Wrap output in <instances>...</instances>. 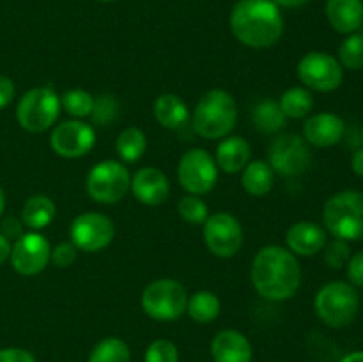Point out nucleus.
<instances>
[{
	"label": "nucleus",
	"mask_w": 363,
	"mask_h": 362,
	"mask_svg": "<svg viewBox=\"0 0 363 362\" xmlns=\"http://www.w3.org/2000/svg\"><path fill=\"white\" fill-rule=\"evenodd\" d=\"M250 275L255 291L272 302L294 297L301 284V268L296 256L280 245H266L255 254Z\"/></svg>",
	"instance_id": "f257e3e1"
},
{
	"label": "nucleus",
	"mask_w": 363,
	"mask_h": 362,
	"mask_svg": "<svg viewBox=\"0 0 363 362\" xmlns=\"http://www.w3.org/2000/svg\"><path fill=\"white\" fill-rule=\"evenodd\" d=\"M131 192L140 202L158 206L167 201L170 192L169 177L156 167H144L131 177Z\"/></svg>",
	"instance_id": "dca6fc26"
},
{
	"label": "nucleus",
	"mask_w": 363,
	"mask_h": 362,
	"mask_svg": "<svg viewBox=\"0 0 363 362\" xmlns=\"http://www.w3.org/2000/svg\"><path fill=\"white\" fill-rule=\"evenodd\" d=\"M0 362H35V358L23 348H4L0 350Z\"/></svg>",
	"instance_id": "4c0bfd02"
},
{
	"label": "nucleus",
	"mask_w": 363,
	"mask_h": 362,
	"mask_svg": "<svg viewBox=\"0 0 363 362\" xmlns=\"http://www.w3.org/2000/svg\"><path fill=\"white\" fill-rule=\"evenodd\" d=\"M85 187L92 201L101 202V204H113L128 194L131 187V177L123 162L103 160L89 170Z\"/></svg>",
	"instance_id": "6e6552de"
},
{
	"label": "nucleus",
	"mask_w": 363,
	"mask_h": 362,
	"mask_svg": "<svg viewBox=\"0 0 363 362\" xmlns=\"http://www.w3.org/2000/svg\"><path fill=\"white\" fill-rule=\"evenodd\" d=\"M142 309L156 322H174L186 312L188 293L176 279H158L149 284L140 298Z\"/></svg>",
	"instance_id": "0eeeda50"
},
{
	"label": "nucleus",
	"mask_w": 363,
	"mask_h": 362,
	"mask_svg": "<svg viewBox=\"0 0 363 362\" xmlns=\"http://www.w3.org/2000/svg\"><path fill=\"white\" fill-rule=\"evenodd\" d=\"M238 121V103L223 89H213L199 99L194 112V130L202 138H223L234 130Z\"/></svg>",
	"instance_id": "7ed1b4c3"
},
{
	"label": "nucleus",
	"mask_w": 363,
	"mask_h": 362,
	"mask_svg": "<svg viewBox=\"0 0 363 362\" xmlns=\"http://www.w3.org/2000/svg\"><path fill=\"white\" fill-rule=\"evenodd\" d=\"M89 362H131L130 346L119 337H105L92 348Z\"/></svg>",
	"instance_id": "c85d7f7f"
},
{
	"label": "nucleus",
	"mask_w": 363,
	"mask_h": 362,
	"mask_svg": "<svg viewBox=\"0 0 363 362\" xmlns=\"http://www.w3.org/2000/svg\"><path fill=\"white\" fill-rule=\"evenodd\" d=\"M117 114H119V102L112 94H101L94 98V109L91 114L94 124L106 126L116 121Z\"/></svg>",
	"instance_id": "473e14b6"
},
{
	"label": "nucleus",
	"mask_w": 363,
	"mask_h": 362,
	"mask_svg": "<svg viewBox=\"0 0 363 362\" xmlns=\"http://www.w3.org/2000/svg\"><path fill=\"white\" fill-rule=\"evenodd\" d=\"M311 160L312 155L307 141L296 133L279 135L268 148L269 167L280 176H300L308 169Z\"/></svg>",
	"instance_id": "1a4fd4ad"
},
{
	"label": "nucleus",
	"mask_w": 363,
	"mask_h": 362,
	"mask_svg": "<svg viewBox=\"0 0 363 362\" xmlns=\"http://www.w3.org/2000/svg\"><path fill=\"white\" fill-rule=\"evenodd\" d=\"M204 243L209 252L218 258H233L243 245V227L240 220L230 213L209 215L204 224Z\"/></svg>",
	"instance_id": "f8f14e48"
},
{
	"label": "nucleus",
	"mask_w": 363,
	"mask_h": 362,
	"mask_svg": "<svg viewBox=\"0 0 363 362\" xmlns=\"http://www.w3.org/2000/svg\"><path fill=\"white\" fill-rule=\"evenodd\" d=\"M298 78L312 91L332 92L342 84L344 70L339 60L330 53L308 52L298 64Z\"/></svg>",
	"instance_id": "9b49d317"
},
{
	"label": "nucleus",
	"mask_w": 363,
	"mask_h": 362,
	"mask_svg": "<svg viewBox=\"0 0 363 362\" xmlns=\"http://www.w3.org/2000/svg\"><path fill=\"white\" fill-rule=\"evenodd\" d=\"M77 256L78 248L71 241H62V243L55 245L52 248V258H50V261H53V265L59 266V268H67V266H71L77 261Z\"/></svg>",
	"instance_id": "c9c22d12"
},
{
	"label": "nucleus",
	"mask_w": 363,
	"mask_h": 362,
	"mask_svg": "<svg viewBox=\"0 0 363 362\" xmlns=\"http://www.w3.org/2000/svg\"><path fill=\"white\" fill-rule=\"evenodd\" d=\"M351 258V248L347 245V241L339 240V238H333L332 241H326L325 245V263L333 270H339L342 266L347 265Z\"/></svg>",
	"instance_id": "f704fd0d"
},
{
	"label": "nucleus",
	"mask_w": 363,
	"mask_h": 362,
	"mask_svg": "<svg viewBox=\"0 0 363 362\" xmlns=\"http://www.w3.org/2000/svg\"><path fill=\"white\" fill-rule=\"evenodd\" d=\"M273 183H275V172L264 160L248 162V165L243 169L241 185H243L245 192L254 197H264L266 194H269Z\"/></svg>",
	"instance_id": "5701e85b"
},
{
	"label": "nucleus",
	"mask_w": 363,
	"mask_h": 362,
	"mask_svg": "<svg viewBox=\"0 0 363 362\" xmlns=\"http://www.w3.org/2000/svg\"><path fill=\"white\" fill-rule=\"evenodd\" d=\"M60 96L52 85H41L25 92L16 106V119L23 130L41 133L53 126L60 114Z\"/></svg>",
	"instance_id": "423d86ee"
},
{
	"label": "nucleus",
	"mask_w": 363,
	"mask_h": 362,
	"mask_svg": "<svg viewBox=\"0 0 363 362\" xmlns=\"http://www.w3.org/2000/svg\"><path fill=\"white\" fill-rule=\"evenodd\" d=\"M96 144V131L91 124L82 121H64L53 128L50 135V146L53 153L62 158H80Z\"/></svg>",
	"instance_id": "2eb2a0df"
},
{
	"label": "nucleus",
	"mask_w": 363,
	"mask_h": 362,
	"mask_svg": "<svg viewBox=\"0 0 363 362\" xmlns=\"http://www.w3.org/2000/svg\"><path fill=\"white\" fill-rule=\"evenodd\" d=\"M287 248L294 256H314L326 245V231L319 224L301 220L287 229Z\"/></svg>",
	"instance_id": "a211bd4d"
},
{
	"label": "nucleus",
	"mask_w": 363,
	"mask_h": 362,
	"mask_svg": "<svg viewBox=\"0 0 363 362\" xmlns=\"http://www.w3.org/2000/svg\"><path fill=\"white\" fill-rule=\"evenodd\" d=\"M60 106L77 119L89 117L94 109V96L85 89H71L60 96Z\"/></svg>",
	"instance_id": "c756f323"
},
{
	"label": "nucleus",
	"mask_w": 363,
	"mask_h": 362,
	"mask_svg": "<svg viewBox=\"0 0 363 362\" xmlns=\"http://www.w3.org/2000/svg\"><path fill=\"white\" fill-rule=\"evenodd\" d=\"M347 279L353 286H363V251L351 256L347 261Z\"/></svg>",
	"instance_id": "e433bc0d"
},
{
	"label": "nucleus",
	"mask_w": 363,
	"mask_h": 362,
	"mask_svg": "<svg viewBox=\"0 0 363 362\" xmlns=\"http://www.w3.org/2000/svg\"><path fill=\"white\" fill-rule=\"evenodd\" d=\"M220 309H222L220 298L213 291H197L188 297L186 312L195 323L206 325V323L215 322L220 314Z\"/></svg>",
	"instance_id": "393cba45"
},
{
	"label": "nucleus",
	"mask_w": 363,
	"mask_h": 362,
	"mask_svg": "<svg viewBox=\"0 0 363 362\" xmlns=\"http://www.w3.org/2000/svg\"><path fill=\"white\" fill-rule=\"evenodd\" d=\"M177 212H179L181 219L186 220L188 224H194V226H199V224H204L209 216L208 204L202 201L199 195H184L183 199L177 204Z\"/></svg>",
	"instance_id": "2f4dec72"
},
{
	"label": "nucleus",
	"mask_w": 363,
	"mask_h": 362,
	"mask_svg": "<svg viewBox=\"0 0 363 362\" xmlns=\"http://www.w3.org/2000/svg\"><path fill=\"white\" fill-rule=\"evenodd\" d=\"M177 180L188 194L204 195L211 192L218 181V165L206 149H190L181 156Z\"/></svg>",
	"instance_id": "9d476101"
},
{
	"label": "nucleus",
	"mask_w": 363,
	"mask_h": 362,
	"mask_svg": "<svg viewBox=\"0 0 363 362\" xmlns=\"http://www.w3.org/2000/svg\"><path fill=\"white\" fill-rule=\"evenodd\" d=\"M250 144L240 135L223 138L216 148V165L227 174H238L250 162Z\"/></svg>",
	"instance_id": "412c9836"
},
{
	"label": "nucleus",
	"mask_w": 363,
	"mask_h": 362,
	"mask_svg": "<svg viewBox=\"0 0 363 362\" xmlns=\"http://www.w3.org/2000/svg\"><path fill=\"white\" fill-rule=\"evenodd\" d=\"M252 121H254L255 130L264 135L277 133L287 124L286 114L282 112L279 103L273 102V99H264V102L259 103L252 114Z\"/></svg>",
	"instance_id": "a878e982"
},
{
	"label": "nucleus",
	"mask_w": 363,
	"mask_h": 362,
	"mask_svg": "<svg viewBox=\"0 0 363 362\" xmlns=\"http://www.w3.org/2000/svg\"><path fill=\"white\" fill-rule=\"evenodd\" d=\"M155 112L156 121L162 124L167 130H177V128L183 126L188 119V106L183 99L177 94L172 92H167L156 98L155 102Z\"/></svg>",
	"instance_id": "4be33fe9"
},
{
	"label": "nucleus",
	"mask_w": 363,
	"mask_h": 362,
	"mask_svg": "<svg viewBox=\"0 0 363 362\" xmlns=\"http://www.w3.org/2000/svg\"><path fill=\"white\" fill-rule=\"evenodd\" d=\"M340 362H363V351H353V353L346 355Z\"/></svg>",
	"instance_id": "c03bdc74"
},
{
	"label": "nucleus",
	"mask_w": 363,
	"mask_h": 362,
	"mask_svg": "<svg viewBox=\"0 0 363 362\" xmlns=\"http://www.w3.org/2000/svg\"><path fill=\"white\" fill-rule=\"evenodd\" d=\"M252 344L245 334L238 330H222L211 343V357L215 362H252Z\"/></svg>",
	"instance_id": "6ab92c4d"
},
{
	"label": "nucleus",
	"mask_w": 363,
	"mask_h": 362,
	"mask_svg": "<svg viewBox=\"0 0 363 362\" xmlns=\"http://www.w3.org/2000/svg\"><path fill=\"white\" fill-rule=\"evenodd\" d=\"M339 62L351 71L363 70V34L354 32L344 39L339 48Z\"/></svg>",
	"instance_id": "7c9ffc66"
},
{
	"label": "nucleus",
	"mask_w": 363,
	"mask_h": 362,
	"mask_svg": "<svg viewBox=\"0 0 363 362\" xmlns=\"http://www.w3.org/2000/svg\"><path fill=\"white\" fill-rule=\"evenodd\" d=\"M144 362H179V350L169 339H156L145 350Z\"/></svg>",
	"instance_id": "72a5a7b5"
},
{
	"label": "nucleus",
	"mask_w": 363,
	"mask_h": 362,
	"mask_svg": "<svg viewBox=\"0 0 363 362\" xmlns=\"http://www.w3.org/2000/svg\"><path fill=\"white\" fill-rule=\"evenodd\" d=\"M99 2H113V0H99Z\"/></svg>",
	"instance_id": "49530a36"
},
{
	"label": "nucleus",
	"mask_w": 363,
	"mask_h": 362,
	"mask_svg": "<svg viewBox=\"0 0 363 362\" xmlns=\"http://www.w3.org/2000/svg\"><path fill=\"white\" fill-rule=\"evenodd\" d=\"M230 31L250 48H268L282 38V13L272 0H240L230 13Z\"/></svg>",
	"instance_id": "f03ea898"
},
{
	"label": "nucleus",
	"mask_w": 363,
	"mask_h": 362,
	"mask_svg": "<svg viewBox=\"0 0 363 362\" xmlns=\"http://www.w3.org/2000/svg\"><path fill=\"white\" fill-rule=\"evenodd\" d=\"M362 138H363V131H362Z\"/></svg>",
	"instance_id": "de8ad7c7"
},
{
	"label": "nucleus",
	"mask_w": 363,
	"mask_h": 362,
	"mask_svg": "<svg viewBox=\"0 0 363 362\" xmlns=\"http://www.w3.org/2000/svg\"><path fill=\"white\" fill-rule=\"evenodd\" d=\"M147 148V138L138 128H124L116 141V151L119 158L126 163H133L142 158Z\"/></svg>",
	"instance_id": "bb28decb"
},
{
	"label": "nucleus",
	"mask_w": 363,
	"mask_h": 362,
	"mask_svg": "<svg viewBox=\"0 0 363 362\" xmlns=\"http://www.w3.org/2000/svg\"><path fill=\"white\" fill-rule=\"evenodd\" d=\"M344 121L337 114L321 112L311 116L303 124V138L315 148H330L342 138Z\"/></svg>",
	"instance_id": "f3484780"
},
{
	"label": "nucleus",
	"mask_w": 363,
	"mask_h": 362,
	"mask_svg": "<svg viewBox=\"0 0 363 362\" xmlns=\"http://www.w3.org/2000/svg\"><path fill=\"white\" fill-rule=\"evenodd\" d=\"M55 219V202L48 195H32L21 209V222L32 231L45 229Z\"/></svg>",
	"instance_id": "b1692460"
},
{
	"label": "nucleus",
	"mask_w": 363,
	"mask_h": 362,
	"mask_svg": "<svg viewBox=\"0 0 363 362\" xmlns=\"http://www.w3.org/2000/svg\"><path fill=\"white\" fill-rule=\"evenodd\" d=\"M351 167H353V172L358 174V176H363V149H358L353 155V160H351Z\"/></svg>",
	"instance_id": "a19ab883"
},
{
	"label": "nucleus",
	"mask_w": 363,
	"mask_h": 362,
	"mask_svg": "<svg viewBox=\"0 0 363 362\" xmlns=\"http://www.w3.org/2000/svg\"><path fill=\"white\" fill-rule=\"evenodd\" d=\"M116 236L113 222L103 213H82L71 222V243L82 252H99L108 247Z\"/></svg>",
	"instance_id": "ddd939ff"
},
{
	"label": "nucleus",
	"mask_w": 363,
	"mask_h": 362,
	"mask_svg": "<svg viewBox=\"0 0 363 362\" xmlns=\"http://www.w3.org/2000/svg\"><path fill=\"white\" fill-rule=\"evenodd\" d=\"M326 18L340 34H354L363 25L362 0H328Z\"/></svg>",
	"instance_id": "aec40b11"
},
{
	"label": "nucleus",
	"mask_w": 363,
	"mask_h": 362,
	"mask_svg": "<svg viewBox=\"0 0 363 362\" xmlns=\"http://www.w3.org/2000/svg\"><path fill=\"white\" fill-rule=\"evenodd\" d=\"M315 314L325 325L332 329L346 327L357 318L360 309V297L351 283L333 280L318 291L314 300Z\"/></svg>",
	"instance_id": "39448f33"
},
{
	"label": "nucleus",
	"mask_w": 363,
	"mask_h": 362,
	"mask_svg": "<svg viewBox=\"0 0 363 362\" xmlns=\"http://www.w3.org/2000/svg\"><path fill=\"white\" fill-rule=\"evenodd\" d=\"M272 2H275L279 7H300L308 0H272Z\"/></svg>",
	"instance_id": "37998d69"
},
{
	"label": "nucleus",
	"mask_w": 363,
	"mask_h": 362,
	"mask_svg": "<svg viewBox=\"0 0 363 362\" xmlns=\"http://www.w3.org/2000/svg\"><path fill=\"white\" fill-rule=\"evenodd\" d=\"M0 233L4 234V236L7 238V240H14L16 241L18 238L23 234V222H20L18 219H13V216H9V219H6L2 222V229H0Z\"/></svg>",
	"instance_id": "58836bf2"
},
{
	"label": "nucleus",
	"mask_w": 363,
	"mask_h": 362,
	"mask_svg": "<svg viewBox=\"0 0 363 362\" xmlns=\"http://www.w3.org/2000/svg\"><path fill=\"white\" fill-rule=\"evenodd\" d=\"M323 224L333 238L344 241L363 240V194L344 190L332 195L323 209Z\"/></svg>",
	"instance_id": "20e7f679"
},
{
	"label": "nucleus",
	"mask_w": 363,
	"mask_h": 362,
	"mask_svg": "<svg viewBox=\"0 0 363 362\" xmlns=\"http://www.w3.org/2000/svg\"><path fill=\"white\" fill-rule=\"evenodd\" d=\"M4 208H6V197H4V190L0 188V215L4 213Z\"/></svg>",
	"instance_id": "a18cd8bd"
},
{
	"label": "nucleus",
	"mask_w": 363,
	"mask_h": 362,
	"mask_svg": "<svg viewBox=\"0 0 363 362\" xmlns=\"http://www.w3.org/2000/svg\"><path fill=\"white\" fill-rule=\"evenodd\" d=\"M11 265L20 275H38L48 266L52 247L41 233H23L11 247Z\"/></svg>",
	"instance_id": "4468645a"
},
{
	"label": "nucleus",
	"mask_w": 363,
	"mask_h": 362,
	"mask_svg": "<svg viewBox=\"0 0 363 362\" xmlns=\"http://www.w3.org/2000/svg\"><path fill=\"white\" fill-rule=\"evenodd\" d=\"M11 256V241L0 233V265Z\"/></svg>",
	"instance_id": "79ce46f5"
},
{
	"label": "nucleus",
	"mask_w": 363,
	"mask_h": 362,
	"mask_svg": "<svg viewBox=\"0 0 363 362\" xmlns=\"http://www.w3.org/2000/svg\"><path fill=\"white\" fill-rule=\"evenodd\" d=\"M279 105L287 119H301V117L311 114L312 106H314V98H312L308 89L291 87L284 92Z\"/></svg>",
	"instance_id": "cd10ccee"
},
{
	"label": "nucleus",
	"mask_w": 363,
	"mask_h": 362,
	"mask_svg": "<svg viewBox=\"0 0 363 362\" xmlns=\"http://www.w3.org/2000/svg\"><path fill=\"white\" fill-rule=\"evenodd\" d=\"M14 98V84L11 78L0 75V109L9 105Z\"/></svg>",
	"instance_id": "ea45409f"
}]
</instances>
